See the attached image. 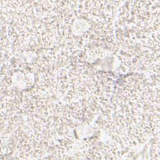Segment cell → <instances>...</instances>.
Wrapping results in <instances>:
<instances>
[{"mask_svg":"<svg viewBox=\"0 0 160 160\" xmlns=\"http://www.w3.org/2000/svg\"><path fill=\"white\" fill-rule=\"evenodd\" d=\"M126 80L104 106V121L118 142L136 144L156 129V98L144 79L132 76Z\"/></svg>","mask_w":160,"mask_h":160,"instance_id":"1","label":"cell"}]
</instances>
